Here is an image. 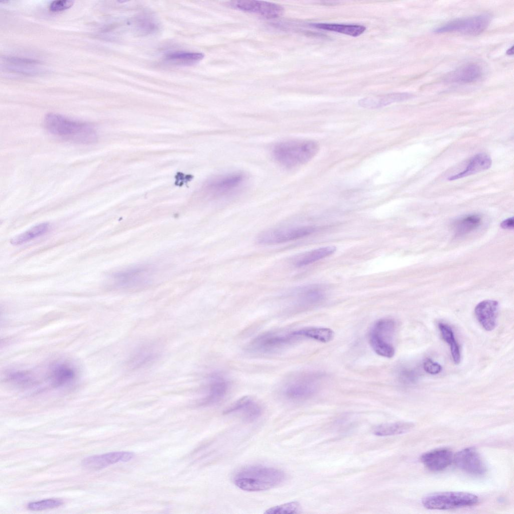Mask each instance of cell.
I'll use <instances>...</instances> for the list:
<instances>
[{
	"label": "cell",
	"instance_id": "40",
	"mask_svg": "<svg viewBox=\"0 0 514 514\" xmlns=\"http://www.w3.org/2000/svg\"><path fill=\"white\" fill-rule=\"evenodd\" d=\"M513 217H512L502 221L500 223V226L504 229H512L513 227Z\"/></svg>",
	"mask_w": 514,
	"mask_h": 514
},
{
	"label": "cell",
	"instance_id": "27",
	"mask_svg": "<svg viewBox=\"0 0 514 514\" xmlns=\"http://www.w3.org/2000/svg\"><path fill=\"white\" fill-rule=\"evenodd\" d=\"M292 332L298 339L306 338L324 343L329 342L334 336L333 331L325 327H306Z\"/></svg>",
	"mask_w": 514,
	"mask_h": 514
},
{
	"label": "cell",
	"instance_id": "22",
	"mask_svg": "<svg viewBox=\"0 0 514 514\" xmlns=\"http://www.w3.org/2000/svg\"><path fill=\"white\" fill-rule=\"evenodd\" d=\"M491 165L492 160L488 155L484 153L477 154L470 159L462 171L449 177L448 180L453 181L475 174L488 169Z\"/></svg>",
	"mask_w": 514,
	"mask_h": 514
},
{
	"label": "cell",
	"instance_id": "21",
	"mask_svg": "<svg viewBox=\"0 0 514 514\" xmlns=\"http://www.w3.org/2000/svg\"><path fill=\"white\" fill-rule=\"evenodd\" d=\"M413 97V94L410 93L394 92L363 98L358 100V104L363 108L375 109L384 107L394 102L406 100Z\"/></svg>",
	"mask_w": 514,
	"mask_h": 514
},
{
	"label": "cell",
	"instance_id": "41",
	"mask_svg": "<svg viewBox=\"0 0 514 514\" xmlns=\"http://www.w3.org/2000/svg\"><path fill=\"white\" fill-rule=\"evenodd\" d=\"M513 46H512L511 47L509 48V49H508V50H507V51H506V53H507V55H512V54H513Z\"/></svg>",
	"mask_w": 514,
	"mask_h": 514
},
{
	"label": "cell",
	"instance_id": "7",
	"mask_svg": "<svg viewBox=\"0 0 514 514\" xmlns=\"http://www.w3.org/2000/svg\"><path fill=\"white\" fill-rule=\"evenodd\" d=\"M318 229L317 227L311 225L273 228L262 231L257 235L255 240L261 245L278 244L308 236Z\"/></svg>",
	"mask_w": 514,
	"mask_h": 514
},
{
	"label": "cell",
	"instance_id": "1",
	"mask_svg": "<svg viewBox=\"0 0 514 514\" xmlns=\"http://www.w3.org/2000/svg\"><path fill=\"white\" fill-rule=\"evenodd\" d=\"M45 127L51 134L70 142L88 144L95 142L97 134L92 124L55 113L44 118Z\"/></svg>",
	"mask_w": 514,
	"mask_h": 514
},
{
	"label": "cell",
	"instance_id": "34",
	"mask_svg": "<svg viewBox=\"0 0 514 514\" xmlns=\"http://www.w3.org/2000/svg\"><path fill=\"white\" fill-rule=\"evenodd\" d=\"M8 379L13 383L23 388H31L38 383L35 377L27 371H12L8 375Z\"/></svg>",
	"mask_w": 514,
	"mask_h": 514
},
{
	"label": "cell",
	"instance_id": "33",
	"mask_svg": "<svg viewBox=\"0 0 514 514\" xmlns=\"http://www.w3.org/2000/svg\"><path fill=\"white\" fill-rule=\"evenodd\" d=\"M49 227V225L48 223H42L36 225L14 237L11 240V243L13 245L22 244L45 234L48 231Z\"/></svg>",
	"mask_w": 514,
	"mask_h": 514
},
{
	"label": "cell",
	"instance_id": "38",
	"mask_svg": "<svg viewBox=\"0 0 514 514\" xmlns=\"http://www.w3.org/2000/svg\"><path fill=\"white\" fill-rule=\"evenodd\" d=\"M399 376L403 382L407 384L414 383L417 380V373L412 369H402L400 370Z\"/></svg>",
	"mask_w": 514,
	"mask_h": 514
},
{
	"label": "cell",
	"instance_id": "19",
	"mask_svg": "<svg viewBox=\"0 0 514 514\" xmlns=\"http://www.w3.org/2000/svg\"><path fill=\"white\" fill-rule=\"evenodd\" d=\"M262 408L255 400L249 396L243 397L225 410L224 414L239 413L246 421H253L261 415Z\"/></svg>",
	"mask_w": 514,
	"mask_h": 514
},
{
	"label": "cell",
	"instance_id": "10",
	"mask_svg": "<svg viewBox=\"0 0 514 514\" xmlns=\"http://www.w3.org/2000/svg\"><path fill=\"white\" fill-rule=\"evenodd\" d=\"M152 269L146 265L131 267L113 274L115 286L120 289H134L146 286L151 281Z\"/></svg>",
	"mask_w": 514,
	"mask_h": 514
},
{
	"label": "cell",
	"instance_id": "30",
	"mask_svg": "<svg viewBox=\"0 0 514 514\" xmlns=\"http://www.w3.org/2000/svg\"><path fill=\"white\" fill-rule=\"evenodd\" d=\"M204 55L199 52L178 51L170 53L166 56V61L177 65H191L203 59Z\"/></svg>",
	"mask_w": 514,
	"mask_h": 514
},
{
	"label": "cell",
	"instance_id": "4",
	"mask_svg": "<svg viewBox=\"0 0 514 514\" xmlns=\"http://www.w3.org/2000/svg\"><path fill=\"white\" fill-rule=\"evenodd\" d=\"M478 502V497L474 494L457 491L434 493L427 495L422 500V504L425 508L440 510L471 506Z\"/></svg>",
	"mask_w": 514,
	"mask_h": 514
},
{
	"label": "cell",
	"instance_id": "32",
	"mask_svg": "<svg viewBox=\"0 0 514 514\" xmlns=\"http://www.w3.org/2000/svg\"><path fill=\"white\" fill-rule=\"evenodd\" d=\"M481 222V218L479 215L470 214L465 216L455 222V232L458 235L469 233L477 228Z\"/></svg>",
	"mask_w": 514,
	"mask_h": 514
},
{
	"label": "cell",
	"instance_id": "13",
	"mask_svg": "<svg viewBox=\"0 0 514 514\" xmlns=\"http://www.w3.org/2000/svg\"><path fill=\"white\" fill-rule=\"evenodd\" d=\"M453 461L459 469L468 473L481 475L486 471L485 464L473 447L462 449L453 455Z\"/></svg>",
	"mask_w": 514,
	"mask_h": 514
},
{
	"label": "cell",
	"instance_id": "26",
	"mask_svg": "<svg viewBox=\"0 0 514 514\" xmlns=\"http://www.w3.org/2000/svg\"><path fill=\"white\" fill-rule=\"evenodd\" d=\"M336 250L332 245L314 249L296 257L293 264L297 268L305 267L331 255Z\"/></svg>",
	"mask_w": 514,
	"mask_h": 514
},
{
	"label": "cell",
	"instance_id": "28",
	"mask_svg": "<svg viewBox=\"0 0 514 514\" xmlns=\"http://www.w3.org/2000/svg\"><path fill=\"white\" fill-rule=\"evenodd\" d=\"M312 27L330 31H333L352 37H357L366 30V27L359 25H344L329 23L312 24Z\"/></svg>",
	"mask_w": 514,
	"mask_h": 514
},
{
	"label": "cell",
	"instance_id": "20",
	"mask_svg": "<svg viewBox=\"0 0 514 514\" xmlns=\"http://www.w3.org/2000/svg\"><path fill=\"white\" fill-rule=\"evenodd\" d=\"M482 69L476 63L463 65L448 73L444 79L447 83L465 84L475 82L482 76Z\"/></svg>",
	"mask_w": 514,
	"mask_h": 514
},
{
	"label": "cell",
	"instance_id": "14",
	"mask_svg": "<svg viewBox=\"0 0 514 514\" xmlns=\"http://www.w3.org/2000/svg\"><path fill=\"white\" fill-rule=\"evenodd\" d=\"M287 297L292 300L295 307L305 308L321 302L325 297V293L321 286L310 285L291 290L287 293Z\"/></svg>",
	"mask_w": 514,
	"mask_h": 514
},
{
	"label": "cell",
	"instance_id": "29",
	"mask_svg": "<svg viewBox=\"0 0 514 514\" xmlns=\"http://www.w3.org/2000/svg\"><path fill=\"white\" fill-rule=\"evenodd\" d=\"M414 427V424L411 422H397L378 425L373 429V433L378 436L399 435L409 432Z\"/></svg>",
	"mask_w": 514,
	"mask_h": 514
},
{
	"label": "cell",
	"instance_id": "25",
	"mask_svg": "<svg viewBox=\"0 0 514 514\" xmlns=\"http://www.w3.org/2000/svg\"><path fill=\"white\" fill-rule=\"evenodd\" d=\"M7 68L16 73L33 75L41 72L38 65L40 62L37 60L17 57H5Z\"/></svg>",
	"mask_w": 514,
	"mask_h": 514
},
{
	"label": "cell",
	"instance_id": "39",
	"mask_svg": "<svg viewBox=\"0 0 514 514\" xmlns=\"http://www.w3.org/2000/svg\"><path fill=\"white\" fill-rule=\"evenodd\" d=\"M423 368L426 372L431 374H438L442 370L441 365L430 358L425 359L423 363Z\"/></svg>",
	"mask_w": 514,
	"mask_h": 514
},
{
	"label": "cell",
	"instance_id": "2",
	"mask_svg": "<svg viewBox=\"0 0 514 514\" xmlns=\"http://www.w3.org/2000/svg\"><path fill=\"white\" fill-rule=\"evenodd\" d=\"M286 478L282 470L262 465L244 467L236 471L233 477L234 484L247 491H260L274 488Z\"/></svg>",
	"mask_w": 514,
	"mask_h": 514
},
{
	"label": "cell",
	"instance_id": "8",
	"mask_svg": "<svg viewBox=\"0 0 514 514\" xmlns=\"http://www.w3.org/2000/svg\"><path fill=\"white\" fill-rule=\"evenodd\" d=\"M490 21L491 17L487 14L458 18L437 27L434 32L438 34L459 32L468 35H478L485 31Z\"/></svg>",
	"mask_w": 514,
	"mask_h": 514
},
{
	"label": "cell",
	"instance_id": "5",
	"mask_svg": "<svg viewBox=\"0 0 514 514\" xmlns=\"http://www.w3.org/2000/svg\"><path fill=\"white\" fill-rule=\"evenodd\" d=\"M396 329L395 321L391 318L377 320L372 326L369 334V341L373 351L378 355L392 357L395 352L393 343Z\"/></svg>",
	"mask_w": 514,
	"mask_h": 514
},
{
	"label": "cell",
	"instance_id": "9",
	"mask_svg": "<svg viewBox=\"0 0 514 514\" xmlns=\"http://www.w3.org/2000/svg\"><path fill=\"white\" fill-rule=\"evenodd\" d=\"M317 379L316 376L312 374H301L291 377L284 384L282 393L290 401L306 400L316 392Z\"/></svg>",
	"mask_w": 514,
	"mask_h": 514
},
{
	"label": "cell",
	"instance_id": "15",
	"mask_svg": "<svg viewBox=\"0 0 514 514\" xmlns=\"http://www.w3.org/2000/svg\"><path fill=\"white\" fill-rule=\"evenodd\" d=\"M229 387L228 380L222 375H211L206 386V394L201 400L202 405H212L222 401L226 395Z\"/></svg>",
	"mask_w": 514,
	"mask_h": 514
},
{
	"label": "cell",
	"instance_id": "16",
	"mask_svg": "<svg viewBox=\"0 0 514 514\" xmlns=\"http://www.w3.org/2000/svg\"><path fill=\"white\" fill-rule=\"evenodd\" d=\"M134 454L131 452L119 451L87 457L83 459L82 466L88 470H99L118 462H127Z\"/></svg>",
	"mask_w": 514,
	"mask_h": 514
},
{
	"label": "cell",
	"instance_id": "35",
	"mask_svg": "<svg viewBox=\"0 0 514 514\" xmlns=\"http://www.w3.org/2000/svg\"><path fill=\"white\" fill-rule=\"evenodd\" d=\"M63 504V502L59 499H47L30 502L27 505V507L31 510L38 511L55 508Z\"/></svg>",
	"mask_w": 514,
	"mask_h": 514
},
{
	"label": "cell",
	"instance_id": "11",
	"mask_svg": "<svg viewBox=\"0 0 514 514\" xmlns=\"http://www.w3.org/2000/svg\"><path fill=\"white\" fill-rule=\"evenodd\" d=\"M228 5L237 10L257 14L267 19H275L281 16L284 8L276 3L255 0L231 1Z\"/></svg>",
	"mask_w": 514,
	"mask_h": 514
},
{
	"label": "cell",
	"instance_id": "6",
	"mask_svg": "<svg viewBox=\"0 0 514 514\" xmlns=\"http://www.w3.org/2000/svg\"><path fill=\"white\" fill-rule=\"evenodd\" d=\"M247 180V175L240 171L219 175L207 182L204 190L214 198L228 197L241 190Z\"/></svg>",
	"mask_w": 514,
	"mask_h": 514
},
{
	"label": "cell",
	"instance_id": "23",
	"mask_svg": "<svg viewBox=\"0 0 514 514\" xmlns=\"http://www.w3.org/2000/svg\"><path fill=\"white\" fill-rule=\"evenodd\" d=\"M76 375V371L72 366L61 363L51 367L48 376L52 386L60 388L71 383L75 379Z\"/></svg>",
	"mask_w": 514,
	"mask_h": 514
},
{
	"label": "cell",
	"instance_id": "36",
	"mask_svg": "<svg viewBox=\"0 0 514 514\" xmlns=\"http://www.w3.org/2000/svg\"><path fill=\"white\" fill-rule=\"evenodd\" d=\"M300 509V504L297 501H292L272 507L265 511L267 514L296 513Z\"/></svg>",
	"mask_w": 514,
	"mask_h": 514
},
{
	"label": "cell",
	"instance_id": "37",
	"mask_svg": "<svg viewBox=\"0 0 514 514\" xmlns=\"http://www.w3.org/2000/svg\"><path fill=\"white\" fill-rule=\"evenodd\" d=\"M74 2L68 0H57L52 2L49 9L52 12H60L66 10L72 7Z\"/></svg>",
	"mask_w": 514,
	"mask_h": 514
},
{
	"label": "cell",
	"instance_id": "18",
	"mask_svg": "<svg viewBox=\"0 0 514 514\" xmlns=\"http://www.w3.org/2000/svg\"><path fill=\"white\" fill-rule=\"evenodd\" d=\"M453 458V454L450 449L440 448L424 453L420 460L427 469L437 472L448 467L452 462Z\"/></svg>",
	"mask_w": 514,
	"mask_h": 514
},
{
	"label": "cell",
	"instance_id": "24",
	"mask_svg": "<svg viewBox=\"0 0 514 514\" xmlns=\"http://www.w3.org/2000/svg\"><path fill=\"white\" fill-rule=\"evenodd\" d=\"M158 353L156 345L153 343L144 344L137 349L131 356L128 364L132 368L141 367L154 360Z\"/></svg>",
	"mask_w": 514,
	"mask_h": 514
},
{
	"label": "cell",
	"instance_id": "17",
	"mask_svg": "<svg viewBox=\"0 0 514 514\" xmlns=\"http://www.w3.org/2000/svg\"><path fill=\"white\" fill-rule=\"evenodd\" d=\"M498 303L493 300H483L479 303L474 309L476 319L486 331L493 330L497 324Z\"/></svg>",
	"mask_w": 514,
	"mask_h": 514
},
{
	"label": "cell",
	"instance_id": "31",
	"mask_svg": "<svg viewBox=\"0 0 514 514\" xmlns=\"http://www.w3.org/2000/svg\"><path fill=\"white\" fill-rule=\"evenodd\" d=\"M438 326L442 337L450 347L454 362L456 364H459L461 360L460 349L454 337L452 329L448 325L444 323H439Z\"/></svg>",
	"mask_w": 514,
	"mask_h": 514
},
{
	"label": "cell",
	"instance_id": "3",
	"mask_svg": "<svg viewBox=\"0 0 514 514\" xmlns=\"http://www.w3.org/2000/svg\"><path fill=\"white\" fill-rule=\"evenodd\" d=\"M319 150V145L315 141L288 140L276 143L272 148V155L281 166L293 168L309 162Z\"/></svg>",
	"mask_w": 514,
	"mask_h": 514
},
{
	"label": "cell",
	"instance_id": "12",
	"mask_svg": "<svg viewBox=\"0 0 514 514\" xmlns=\"http://www.w3.org/2000/svg\"><path fill=\"white\" fill-rule=\"evenodd\" d=\"M298 339L292 332L286 334L270 332L258 336L250 343L253 351L268 352L280 349Z\"/></svg>",
	"mask_w": 514,
	"mask_h": 514
}]
</instances>
